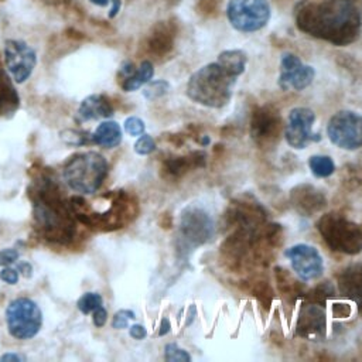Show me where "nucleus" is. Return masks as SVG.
I'll return each mask as SVG.
<instances>
[{"label":"nucleus","instance_id":"f257e3e1","mask_svg":"<svg viewBox=\"0 0 362 362\" xmlns=\"http://www.w3.org/2000/svg\"><path fill=\"white\" fill-rule=\"evenodd\" d=\"M293 11L300 31L332 45H349L361 35L362 14L355 0H300Z\"/></svg>","mask_w":362,"mask_h":362},{"label":"nucleus","instance_id":"f03ea898","mask_svg":"<svg viewBox=\"0 0 362 362\" xmlns=\"http://www.w3.org/2000/svg\"><path fill=\"white\" fill-rule=\"evenodd\" d=\"M238 76L218 61L195 71L187 83V95L195 103L221 109L229 103Z\"/></svg>","mask_w":362,"mask_h":362},{"label":"nucleus","instance_id":"7ed1b4c3","mask_svg":"<svg viewBox=\"0 0 362 362\" xmlns=\"http://www.w3.org/2000/svg\"><path fill=\"white\" fill-rule=\"evenodd\" d=\"M107 173L105 157L96 151H86L74 156L64 168L66 184L76 192L92 194L103 182Z\"/></svg>","mask_w":362,"mask_h":362},{"label":"nucleus","instance_id":"20e7f679","mask_svg":"<svg viewBox=\"0 0 362 362\" xmlns=\"http://www.w3.org/2000/svg\"><path fill=\"white\" fill-rule=\"evenodd\" d=\"M317 228L332 250L355 255L362 249L361 228L337 214H327L320 218Z\"/></svg>","mask_w":362,"mask_h":362},{"label":"nucleus","instance_id":"39448f33","mask_svg":"<svg viewBox=\"0 0 362 362\" xmlns=\"http://www.w3.org/2000/svg\"><path fill=\"white\" fill-rule=\"evenodd\" d=\"M272 16L269 0H229L226 17L240 33H255L266 27Z\"/></svg>","mask_w":362,"mask_h":362},{"label":"nucleus","instance_id":"423d86ee","mask_svg":"<svg viewBox=\"0 0 362 362\" xmlns=\"http://www.w3.org/2000/svg\"><path fill=\"white\" fill-rule=\"evenodd\" d=\"M8 332L17 339H28L38 334L42 324L40 307L30 298H16L6 310Z\"/></svg>","mask_w":362,"mask_h":362},{"label":"nucleus","instance_id":"0eeeda50","mask_svg":"<svg viewBox=\"0 0 362 362\" xmlns=\"http://www.w3.org/2000/svg\"><path fill=\"white\" fill-rule=\"evenodd\" d=\"M327 134L332 144L344 150L362 147V116L354 110H339L331 116Z\"/></svg>","mask_w":362,"mask_h":362},{"label":"nucleus","instance_id":"6e6552de","mask_svg":"<svg viewBox=\"0 0 362 362\" xmlns=\"http://www.w3.org/2000/svg\"><path fill=\"white\" fill-rule=\"evenodd\" d=\"M214 225L209 215L198 206H188L181 214L180 239L182 249H192L211 239Z\"/></svg>","mask_w":362,"mask_h":362},{"label":"nucleus","instance_id":"1a4fd4ad","mask_svg":"<svg viewBox=\"0 0 362 362\" xmlns=\"http://www.w3.org/2000/svg\"><path fill=\"white\" fill-rule=\"evenodd\" d=\"M4 62L17 83L25 82L37 64V54L27 42L20 40H7L4 42Z\"/></svg>","mask_w":362,"mask_h":362},{"label":"nucleus","instance_id":"9d476101","mask_svg":"<svg viewBox=\"0 0 362 362\" xmlns=\"http://www.w3.org/2000/svg\"><path fill=\"white\" fill-rule=\"evenodd\" d=\"M315 113L308 107H294L288 113V122L284 129V137L290 147L301 150L308 143L318 141V133H313Z\"/></svg>","mask_w":362,"mask_h":362},{"label":"nucleus","instance_id":"9b49d317","mask_svg":"<svg viewBox=\"0 0 362 362\" xmlns=\"http://www.w3.org/2000/svg\"><path fill=\"white\" fill-rule=\"evenodd\" d=\"M284 256L290 260L291 269L301 280L311 281L322 276L324 259L314 246L297 243L286 249Z\"/></svg>","mask_w":362,"mask_h":362},{"label":"nucleus","instance_id":"f8f14e48","mask_svg":"<svg viewBox=\"0 0 362 362\" xmlns=\"http://www.w3.org/2000/svg\"><path fill=\"white\" fill-rule=\"evenodd\" d=\"M315 76V69L310 65H304L301 59L293 52H284L280 59L279 86L281 90H304L308 88Z\"/></svg>","mask_w":362,"mask_h":362},{"label":"nucleus","instance_id":"ddd939ff","mask_svg":"<svg viewBox=\"0 0 362 362\" xmlns=\"http://www.w3.org/2000/svg\"><path fill=\"white\" fill-rule=\"evenodd\" d=\"M280 116L269 106H263L253 112L252 136L257 143H267L279 137Z\"/></svg>","mask_w":362,"mask_h":362},{"label":"nucleus","instance_id":"4468645a","mask_svg":"<svg viewBox=\"0 0 362 362\" xmlns=\"http://www.w3.org/2000/svg\"><path fill=\"white\" fill-rule=\"evenodd\" d=\"M175 24L173 21H158L147 38V49L156 57H164L174 48Z\"/></svg>","mask_w":362,"mask_h":362},{"label":"nucleus","instance_id":"2eb2a0df","mask_svg":"<svg viewBox=\"0 0 362 362\" xmlns=\"http://www.w3.org/2000/svg\"><path fill=\"white\" fill-rule=\"evenodd\" d=\"M324 328H325L324 311L317 305L303 307L298 317L297 334L304 338H317L324 334Z\"/></svg>","mask_w":362,"mask_h":362},{"label":"nucleus","instance_id":"dca6fc26","mask_svg":"<svg viewBox=\"0 0 362 362\" xmlns=\"http://www.w3.org/2000/svg\"><path fill=\"white\" fill-rule=\"evenodd\" d=\"M113 115V107L109 99L103 95H90L85 98L78 109V119L81 122L98 119V117H109Z\"/></svg>","mask_w":362,"mask_h":362},{"label":"nucleus","instance_id":"f3484780","mask_svg":"<svg viewBox=\"0 0 362 362\" xmlns=\"http://www.w3.org/2000/svg\"><path fill=\"white\" fill-rule=\"evenodd\" d=\"M18 93L4 69H0V115L13 113L18 107Z\"/></svg>","mask_w":362,"mask_h":362},{"label":"nucleus","instance_id":"a211bd4d","mask_svg":"<svg viewBox=\"0 0 362 362\" xmlns=\"http://www.w3.org/2000/svg\"><path fill=\"white\" fill-rule=\"evenodd\" d=\"M92 140L96 144H99L102 147H106V148L116 147L122 141V129L113 120L102 122L96 127V130H95V133L92 136Z\"/></svg>","mask_w":362,"mask_h":362},{"label":"nucleus","instance_id":"6ab92c4d","mask_svg":"<svg viewBox=\"0 0 362 362\" xmlns=\"http://www.w3.org/2000/svg\"><path fill=\"white\" fill-rule=\"evenodd\" d=\"M339 287L342 293L354 298L362 297V266L356 264L344 270L339 279Z\"/></svg>","mask_w":362,"mask_h":362},{"label":"nucleus","instance_id":"aec40b11","mask_svg":"<svg viewBox=\"0 0 362 362\" xmlns=\"http://www.w3.org/2000/svg\"><path fill=\"white\" fill-rule=\"evenodd\" d=\"M154 75V66L148 59H144L139 68H136V71L122 82V88L126 92H133L139 88H141L143 85H146L147 82L151 81Z\"/></svg>","mask_w":362,"mask_h":362},{"label":"nucleus","instance_id":"412c9836","mask_svg":"<svg viewBox=\"0 0 362 362\" xmlns=\"http://www.w3.org/2000/svg\"><path fill=\"white\" fill-rule=\"evenodd\" d=\"M216 61L221 65H223L228 71H230L233 75L239 76L245 72L247 55L242 49H225L218 55Z\"/></svg>","mask_w":362,"mask_h":362},{"label":"nucleus","instance_id":"4be33fe9","mask_svg":"<svg viewBox=\"0 0 362 362\" xmlns=\"http://www.w3.org/2000/svg\"><path fill=\"white\" fill-rule=\"evenodd\" d=\"M307 188H308L307 191H303V187H300V189L305 195V198L300 192L293 191L294 192L293 195H297V198H294V202L301 211L314 212V211L320 209L321 206H324V198H321V195H318L313 187H307Z\"/></svg>","mask_w":362,"mask_h":362},{"label":"nucleus","instance_id":"5701e85b","mask_svg":"<svg viewBox=\"0 0 362 362\" xmlns=\"http://www.w3.org/2000/svg\"><path fill=\"white\" fill-rule=\"evenodd\" d=\"M308 167L317 178H327L335 171V164L329 156L315 154L308 158Z\"/></svg>","mask_w":362,"mask_h":362},{"label":"nucleus","instance_id":"b1692460","mask_svg":"<svg viewBox=\"0 0 362 362\" xmlns=\"http://www.w3.org/2000/svg\"><path fill=\"white\" fill-rule=\"evenodd\" d=\"M168 90H170V83L164 79H158V81L147 82L146 88L143 90V95L148 100H156V99L167 95Z\"/></svg>","mask_w":362,"mask_h":362},{"label":"nucleus","instance_id":"393cba45","mask_svg":"<svg viewBox=\"0 0 362 362\" xmlns=\"http://www.w3.org/2000/svg\"><path fill=\"white\" fill-rule=\"evenodd\" d=\"M102 296L98 293H85L79 300H78V308L83 314H89L93 311L96 307L102 305Z\"/></svg>","mask_w":362,"mask_h":362},{"label":"nucleus","instance_id":"a878e982","mask_svg":"<svg viewBox=\"0 0 362 362\" xmlns=\"http://www.w3.org/2000/svg\"><path fill=\"white\" fill-rule=\"evenodd\" d=\"M164 356H165V359L170 361V362H191V361H192L191 355H189L185 349L180 348V346H178L177 344H174V342L165 345V348H164Z\"/></svg>","mask_w":362,"mask_h":362},{"label":"nucleus","instance_id":"bb28decb","mask_svg":"<svg viewBox=\"0 0 362 362\" xmlns=\"http://www.w3.org/2000/svg\"><path fill=\"white\" fill-rule=\"evenodd\" d=\"M156 150V141L150 134H140L134 143V151L140 156H147Z\"/></svg>","mask_w":362,"mask_h":362},{"label":"nucleus","instance_id":"cd10ccee","mask_svg":"<svg viewBox=\"0 0 362 362\" xmlns=\"http://www.w3.org/2000/svg\"><path fill=\"white\" fill-rule=\"evenodd\" d=\"M144 122L137 116H130L124 120V130L130 136H140L144 133Z\"/></svg>","mask_w":362,"mask_h":362},{"label":"nucleus","instance_id":"c85d7f7f","mask_svg":"<svg viewBox=\"0 0 362 362\" xmlns=\"http://www.w3.org/2000/svg\"><path fill=\"white\" fill-rule=\"evenodd\" d=\"M136 315L132 310H120L115 314L113 317V321H112V327L116 328V329H123V328H127L129 325V321L130 320H134Z\"/></svg>","mask_w":362,"mask_h":362},{"label":"nucleus","instance_id":"c756f323","mask_svg":"<svg viewBox=\"0 0 362 362\" xmlns=\"http://www.w3.org/2000/svg\"><path fill=\"white\" fill-rule=\"evenodd\" d=\"M61 137L62 140L66 143V144H72V146H81V144H85L86 143V139L85 136H82L79 132L76 130H65L61 133Z\"/></svg>","mask_w":362,"mask_h":362},{"label":"nucleus","instance_id":"7c9ffc66","mask_svg":"<svg viewBox=\"0 0 362 362\" xmlns=\"http://www.w3.org/2000/svg\"><path fill=\"white\" fill-rule=\"evenodd\" d=\"M90 3L99 6V7H106L110 4V10H109V18H113L117 16V13L120 11L122 7V0H89Z\"/></svg>","mask_w":362,"mask_h":362},{"label":"nucleus","instance_id":"2f4dec72","mask_svg":"<svg viewBox=\"0 0 362 362\" xmlns=\"http://www.w3.org/2000/svg\"><path fill=\"white\" fill-rule=\"evenodd\" d=\"M18 259V252L16 249L7 247L0 250V266H8Z\"/></svg>","mask_w":362,"mask_h":362},{"label":"nucleus","instance_id":"473e14b6","mask_svg":"<svg viewBox=\"0 0 362 362\" xmlns=\"http://www.w3.org/2000/svg\"><path fill=\"white\" fill-rule=\"evenodd\" d=\"M134 71H136L134 64H133L132 61H124V62L120 65V68H119V74H117V78H119L120 83H122L124 79H127V78H129Z\"/></svg>","mask_w":362,"mask_h":362},{"label":"nucleus","instance_id":"72a5a7b5","mask_svg":"<svg viewBox=\"0 0 362 362\" xmlns=\"http://www.w3.org/2000/svg\"><path fill=\"white\" fill-rule=\"evenodd\" d=\"M0 280L6 281L7 284H16L18 281V273L11 267H4L0 272Z\"/></svg>","mask_w":362,"mask_h":362},{"label":"nucleus","instance_id":"f704fd0d","mask_svg":"<svg viewBox=\"0 0 362 362\" xmlns=\"http://www.w3.org/2000/svg\"><path fill=\"white\" fill-rule=\"evenodd\" d=\"M92 318H93V324L96 327H103L106 324V320H107V311L102 305H99L93 310V317Z\"/></svg>","mask_w":362,"mask_h":362},{"label":"nucleus","instance_id":"c9c22d12","mask_svg":"<svg viewBox=\"0 0 362 362\" xmlns=\"http://www.w3.org/2000/svg\"><path fill=\"white\" fill-rule=\"evenodd\" d=\"M129 332H130V337L134 339H143L147 335V331H146L144 325H141V324H133L130 327Z\"/></svg>","mask_w":362,"mask_h":362},{"label":"nucleus","instance_id":"e433bc0d","mask_svg":"<svg viewBox=\"0 0 362 362\" xmlns=\"http://www.w3.org/2000/svg\"><path fill=\"white\" fill-rule=\"evenodd\" d=\"M201 13H211L216 10V0H199Z\"/></svg>","mask_w":362,"mask_h":362},{"label":"nucleus","instance_id":"4c0bfd02","mask_svg":"<svg viewBox=\"0 0 362 362\" xmlns=\"http://www.w3.org/2000/svg\"><path fill=\"white\" fill-rule=\"evenodd\" d=\"M170 328H171V324L168 321V318H163L161 320V325H160V331H158V335L163 337V335H167L170 332Z\"/></svg>","mask_w":362,"mask_h":362},{"label":"nucleus","instance_id":"58836bf2","mask_svg":"<svg viewBox=\"0 0 362 362\" xmlns=\"http://www.w3.org/2000/svg\"><path fill=\"white\" fill-rule=\"evenodd\" d=\"M25 358L21 356V355H17V354H4L0 361L6 362V361H13V362H20V361H24Z\"/></svg>","mask_w":362,"mask_h":362},{"label":"nucleus","instance_id":"ea45409f","mask_svg":"<svg viewBox=\"0 0 362 362\" xmlns=\"http://www.w3.org/2000/svg\"><path fill=\"white\" fill-rule=\"evenodd\" d=\"M18 270H21V273L25 276V277H30L31 276V272H33V267L30 263L27 262H23L18 264Z\"/></svg>","mask_w":362,"mask_h":362},{"label":"nucleus","instance_id":"a19ab883","mask_svg":"<svg viewBox=\"0 0 362 362\" xmlns=\"http://www.w3.org/2000/svg\"><path fill=\"white\" fill-rule=\"evenodd\" d=\"M195 314H197V308H195V305L192 304V305L189 307V310H188V320H187V325H189V324L194 321Z\"/></svg>","mask_w":362,"mask_h":362},{"label":"nucleus","instance_id":"79ce46f5","mask_svg":"<svg viewBox=\"0 0 362 362\" xmlns=\"http://www.w3.org/2000/svg\"><path fill=\"white\" fill-rule=\"evenodd\" d=\"M165 1H167V3H170V4H173V6H174V4H178V3H180V1H181V0H165Z\"/></svg>","mask_w":362,"mask_h":362}]
</instances>
